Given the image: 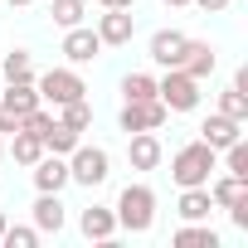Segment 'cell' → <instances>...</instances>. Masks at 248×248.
I'll return each mask as SVG.
<instances>
[{"label":"cell","mask_w":248,"mask_h":248,"mask_svg":"<svg viewBox=\"0 0 248 248\" xmlns=\"http://www.w3.org/2000/svg\"><path fill=\"white\" fill-rule=\"evenodd\" d=\"M214 170H219V151L204 146V141H185V146L170 156V180H175L180 190H190V185H209Z\"/></svg>","instance_id":"cell-1"},{"label":"cell","mask_w":248,"mask_h":248,"mask_svg":"<svg viewBox=\"0 0 248 248\" xmlns=\"http://www.w3.org/2000/svg\"><path fill=\"white\" fill-rule=\"evenodd\" d=\"M112 214H117V229H127V233H146V229L156 224V190L141 185V180H137V185H122Z\"/></svg>","instance_id":"cell-2"},{"label":"cell","mask_w":248,"mask_h":248,"mask_svg":"<svg viewBox=\"0 0 248 248\" xmlns=\"http://www.w3.org/2000/svg\"><path fill=\"white\" fill-rule=\"evenodd\" d=\"M34 88H39V102L44 107H63V102H78V97H88V83H83V73L68 63V68H49V73H39L34 78Z\"/></svg>","instance_id":"cell-3"},{"label":"cell","mask_w":248,"mask_h":248,"mask_svg":"<svg viewBox=\"0 0 248 248\" xmlns=\"http://www.w3.org/2000/svg\"><path fill=\"white\" fill-rule=\"evenodd\" d=\"M107 175H112V156H107L102 146H88V141H78V146L68 151V185L97 190Z\"/></svg>","instance_id":"cell-4"},{"label":"cell","mask_w":248,"mask_h":248,"mask_svg":"<svg viewBox=\"0 0 248 248\" xmlns=\"http://www.w3.org/2000/svg\"><path fill=\"white\" fill-rule=\"evenodd\" d=\"M156 97L166 102V112H195L200 107V83L185 68H166V78H156Z\"/></svg>","instance_id":"cell-5"},{"label":"cell","mask_w":248,"mask_h":248,"mask_svg":"<svg viewBox=\"0 0 248 248\" xmlns=\"http://www.w3.org/2000/svg\"><path fill=\"white\" fill-rule=\"evenodd\" d=\"M166 117H170V112H166L161 97H151V102H122L117 127L127 132V137H132V132H161V127H166Z\"/></svg>","instance_id":"cell-6"},{"label":"cell","mask_w":248,"mask_h":248,"mask_svg":"<svg viewBox=\"0 0 248 248\" xmlns=\"http://www.w3.org/2000/svg\"><path fill=\"white\" fill-rule=\"evenodd\" d=\"M93 30H97L102 49H122V44H132V34H137V15L132 10H102Z\"/></svg>","instance_id":"cell-7"},{"label":"cell","mask_w":248,"mask_h":248,"mask_svg":"<svg viewBox=\"0 0 248 248\" xmlns=\"http://www.w3.org/2000/svg\"><path fill=\"white\" fill-rule=\"evenodd\" d=\"M97 54H102V39H97L93 25H73V30H63V59H68L73 68L93 63Z\"/></svg>","instance_id":"cell-8"},{"label":"cell","mask_w":248,"mask_h":248,"mask_svg":"<svg viewBox=\"0 0 248 248\" xmlns=\"http://www.w3.org/2000/svg\"><path fill=\"white\" fill-rule=\"evenodd\" d=\"M30 175H34V190L63 195V185H68V156H54V151H44V156L30 166Z\"/></svg>","instance_id":"cell-9"},{"label":"cell","mask_w":248,"mask_h":248,"mask_svg":"<svg viewBox=\"0 0 248 248\" xmlns=\"http://www.w3.org/2000/svg\"><path fill=\"white\" fill-rule=\"evenodd\" d=\"M180 68L195 78V83H204L214 68H219V54H214V44L209 39H185V54H180Z\"/></svg>","instance_id":"cell-10"},{"label":"cell","mask_w":248,"mask_h":248,"mask_svg":"<svg viewBox=\"0 0 248 248\" xmlns=\"http://www.w3.org/2000/svg\"><path fill=\"white\" fill-rule=\"evenodd\" d=\"M238 137H243V122H233V117H224V112H209V117L200 122V141H204V146H214V151L233 146Z\"/></svg>","instance_id":"cell-11"},{"label":"cell","mask_w":248,"mask_h":248,"mask_svg":"<svg viewBox=\"0 0 248 248\" xmlns=\"http://www.w3.org/2000/svg\"><path fill=\"white\" fill-rule=\"evenodd\" d=\"M0 107H5L10 117H20V122H25L34 107H44V102H39V88H34V78H30V83H5V88H0Z\"/></svg>","instance_id":"cell-12"},{"label":"cell","mask_w":248,"mask_h":248,"mask_svg":"<svg viewBox=\"0 0 248 248\" xmlns=\"http://www.w3.org/2000/svg\"><path fill=\"white\" fill-rule=\"evenodd\" d=\"M127 161H132V170H156L161 166V137L156 132H132L127 137Z\"/></svg>","instance_id":"cell-13"},{"label":"cell","mask_w":248,"mask_h":248,"mask_svg":"<svg viewBox=\"0 0 248 248\" xmlns=\"http://www.w3.org/2000/svg\"><path fill=\"white\" fill-rule=\"evenodd\" d=\"M185 39H190V34H180V30H156V34H151V59H156L161 68H180Z\"/></svg>","instance_id":"cell-14"},{"label":"cell","mask_w":248,"mask_h":248,"mask_svg":"<svg viewBox=\"0 0 248 248\" xmlns=\"http://www.w3.org/2000/svg\"><path fill=\"white\" fill-rule=\"evenodd\" d=\"M78 229H83V238H97V243H107V238L117 233V214H112L107 204H88V209L78 214Z\"/></svg>","instance_id":"cell-15"},{"label":"cell","mask_w":248,"mask_h":248,"mask_svg":"<svg viewBox=\"0 0 248 248\" xmlns=\"http://www.w3.org/2000/svg\"><path fill=\"white\" fill-rule=\"evenodd\" d=\"M34 229H39V233H59V229H63V200H59V195L39 190V200H34Z\"/></svg>","instance_id":"cell-16"},{"label":"cell","mask_w":248,"mask_h":248,"mask_svg":"<svg viewBox=\"0 0 248 248\" xmlns=\"http://www.w3.org/2000/svg\"><path fill=\"white\" fill-rule=\"evenodd\" d=\"M175 248H219V233L209 229V219H185L175 229Z\"/></svg>","instance_id":"cell-17"},{"label":"cell","mask_w":248,"mask_h":248,"mask_svg":"<svg viewBox=\"0 0 248 248\" xmlns=\"http://www.w3.org/2000/svg\"><path fill=\"white\" fill-rule=\"evenodd\" d=\"M243 195H248V180H238V175H219V180L209 185V200H214V209H233Z\"/></svg>","instance_id":"cell-18"},{"label":"cell","mask_w":248,"mask_h":248,"mask_svg":"<svg viewBox=\"0 0 248 248\" xmlns=\"http://www.w3.org/2000/svg\"><path fill=\"white\" fill-rule=\"evenodd\" d=\"M209 214H214L209 185H190V190H180V219H209Z\"/></svg>","instance_id":"cell-19"},{"label":"cell","mask_w":248,"mask_h":248,"mask_svg":"<svg viewBox=\"0 0 248 248\" xmlns=\"http://www.w3.org/2000/svg\"><path fill=\"white\" fill-rule=\"evenodd\" d=\"M39 141H44V151H54V156H68V151H73V146L83 141V132H73V127H63V122L54 117V122H49V132H44Z\"/></svg>","instance_id":"cell-20"},{"label":"cell","mask_w":248,"mask_h":248,"mask_svg":"<svg viewBox=\"0 0 248 248\" xmlns=\"http://www.w3.org/2000/svg\"><path fill=\"white\" fill-rule=\"evenodd\" d=\"M10 156H15V166H34V161L44 156V141H39L34 132H25V127H20V132L10 137Z\"/></svg>","instance_id":"cell-21"},{"label":"cell","mask_w":248,"mask_h":248,"mask_svg":"<svg viewBox=\"0 0 248 248\" xmlns=\"http://www.w3.org/2000/svg\"><path fill=\"white\" fill-rule=\"evenodd\" d=\"M54 117L63 122V127H73V132H88V127H93V102H88V97H78V102H63Z\"/></svg>","instance_id":"cell-22"},{"label":"cell","mask_w":248,"mask_h":248,"mask_svg":"<svg viewBox=\"0 0 248 248\" xmlns=\"http://www.w3.org/2000/svg\"><path fill=\"white\" fill-rule=\"evenodd\" d=\"M156 97V78L151 73H127L122 78V102H151Z\"/></svg>","instance_id":"cell-23"},{"label":"cell","mask_w":248,"mask_h":248,"mask_svg":"<svg viewBox=\"0 0 248 248\" xmlns=\"http://www.w3.org/2000/svg\"><path fill=\"white\" fill-rule=\"evenodd\" d=\"M49 15H54L59 30H73V25H83L88 5H83V0H49Z\"/></svg>","instance_id":"cell-24"},{"label":"cell","mask_w":248,"mask_h":248,"mask_svg":"<svg viewBox=\"0 0 248 248\" xmlns=\"http://www.w3.org/2000/svg\"><path fill=\"white\" fill-rule=\"evenodd\" d=\"M0 73H5V83H30V78H34V63H30L25 49H10L5 63H0Z\"/></svg>","instance_id":"cell-25"},{"label":"cell","mask_w":248,"mask_h":248,"mask_svg":"<svg viewBox=\"0 0 248 248\" xmlns=\"http://www.w3.org/2000/svg\"><path fill=\"white\" fill-rule=\"evenodd\" d=\"M219 112H224V117H233V122H248V93L229 83V88L219 93Z\"/></svg>","instance_id":"cell-26"},{"label":"cell","mask_w":248,"mask_h":248,"mask_svg":"<svg viewBox=\"0 0 248 248\" xmlns=\"http://www.w3.org/2000/svg\"><path fill=\"white\" fill-rule=\"evenodd\" d=\"M44 233L34 229V224H5V233H0V243L5 248H34Z\"/></svg>","instance_id":"cell-27"},{"label":"cell","mask_w":248,"mask_h":248,"mask_svg":"<svg viewBox=\"0 0 248 248\" xmlns=\"http://www.w3.org/2000/svg\"><path fill=\"white\" fill-rule=\"evenodd\" d=\"M224 170L238 175V180H248V141H243V137H238L233 146H224Z\"/></svg>","instance_id":"cell-28"},{"label":"cell","mask_w":248,"mask_h":248,"mask_svg":"<svg viewBox=\"0 0 248 248\" xmlns=\"http://www.w3.org/2000/svg\"><path fill=\"white\" fill-rule=\"evenodd\" d=\"M20 132V117H10L5 107H0V137H15Z\"/></svg>","instance_id":"cell-29"},{"label":"cell","mask_w":248,"mask_h":248,"mask_svg":"<svg viewBox=\"0 0 248 248\" xmlns=\"http://www.w3.org/2000/svg\"><path fill=\"white\" fill-rule=\"evenodd\" d=\"M190 5H200L204 15H219V10H229V5H233V0H190Z\"/></svg>","instance_id":"cell-30"},{"label":"cell","mask_w":248,"mask_h":248,"mask_svg":"<svg viewBox=\"0 0 248 248\" xmlns=\"http://www.w3.org/2000/svg\"><path fill=\"white\" fill-rule=\"evenodd\" d=\"M102 10H137V0H102Z\"/></svg>","instance_id":"cell-31"},{"label":"cell","mask_w":248,"mask_h":248,"mask_svg":"<svg viewBox=\"0 0 248 248\" xmlns=\"http://www.w3.org/2000/svg\"><path fill=\"white\" fill-rule=\"evenodd\" d=\"M161 5H170V10H180V5H190V0H161Z\"/></svg>","instance_id":"cell-32"},{"label":"cell","mask_w":248,"mask_h":248,"mask_svg":"<svg viewBox=\"0 0 248 248\" xmlns=\"http://www.w3.org/2000/svg\"><path fill=\"white\" fill-rule=\"evenodd\" d=\"M5 224H10V219H5V209H0V233H5Z\"/></svg>","instance_id":"cell-33"},{"label":"cell","mask_w":248,"mask_h":248,"mask_svg":"<svg viewBox=\"0 0 248 248\" xmlns=\"http://www.w3.org/2000/svg\"><path fill=\"white\" fill-rule=\"evenodd\" d=\"M5 5H30V0H5Z\"/></svg>","instance_id":"cell-34"},{"label":"cell","mask_w":248,"mask_h":248,"mask_svg":"<svg viewBox=\"0 0 248 248\" xmlns=\"http://www.w3.org/2000/svg\"><path fill=\"white\" fill-rule=\"evenodd\" d=\"M0 156H5V141H0Z\"/></svg>","instance_id":"cell-35"}]
</instances>
